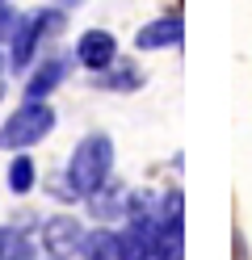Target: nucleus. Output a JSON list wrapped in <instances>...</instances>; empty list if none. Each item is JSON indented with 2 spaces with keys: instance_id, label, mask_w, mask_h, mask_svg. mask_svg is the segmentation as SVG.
<instances>
[{
  "instance_id": "obj_1",
  "label": "nucleus",
  "mask_w": 252,
  "mask_h": 260,
  "mask_svg": "<svg viewBox=\"0 0 252 260\" xmlns=\"http://www.w3.org/2000/svg\"><path fill=\"white\" fill-rule=\"evenodd\" d=\"M109 168H114V143L105 135H89L84 143H76L72 159H67V189L76 198H89L93 189L109 181Z\"/></svg>"
},
{
  "instance_id": "obj_2",
  "label": "nucleus",
  "mask_w": 252,
  "mask_h": 260,
  "mask_svg": "<svg viewBox=\"0 0 252 260\" xmlns=\"http://www.w3.org/2000/svg\"><path fill=\"white\" fill-rule=\"evenodd\" d=\"M55 130V109L46 101H25L13 118L0 126V147L5 151H30L34 143H42Z\"/></svg>"
},
{
  "instance_id": "obj_3",
  "label": "nucleus",
  "mask_w": 252,
  "mask_h": 260,
  "mask_svg": "<svg viewBox=\"0 0 252 260\" xmlns=\"http://www.w3.org/2000/svg\"><path fill=\"white\" fill-rule=\"evenodd\" d=\"M63 13L59 9H42V13H34V17H21V25L13 29V51H9V63L17 72H25V63L34 59V51H38V42L42 38H50V34H59L63 29Z\"/></svg>"
},
{
  "instance_id": "obj_4",
  "label": "nucleus",
  "mask_w": 252,
  "mask_h": 260,
  "mask_svg": "<svg viewBox=\"0 0 252 260\" xmlns=\"http://www.w3.org/2000/svg\"><path fill=\"white\" fill-rule=\"evenodd\" d=\"M185 42V21L181 13H168V17L147 21L139 34H134V46L139 51H168V46H181Z\"/></svg>"
},
{
  "instance_id": "obj_5",
  "label": "nucleus",
  "mask_w": 252,
  "mask_h": 260,
  "mask_svg": "<svg viewBox=\"0 0 252 260\" xmlns=\"http://www.w3.org/2000/svg\"><path fill=\"white\" fill-rule=\"evenodd\" d=\"M76 59L84 63L89 72H105L109 63L118 59V42L109 29H84L80 42H76Z\"/></svg>"
},
{
  "instance_id": "obj_6",
  "label": "nucleus",
  "mask_w": 252,
  "mask_h": 260,
  "mask_svg": "<svg viewBox=\"0 0 252 260\" xmlns=\"http://www.w3.org/2000/svg\"><path fill=\"white\" fill-rule=\"evenodd\" d=\"M80 239H84V226L72 214H55L42 226V243L50 248V256H67V252H80Z\"/></svg>"
},
{
  "instance_id": "obj_7",
  "label": "nucleus",
  "mask_w": 252,
  "mask_h": 260,
  "mask_svg": "<svg viewBox=\"0 0 252 260\" xmlns=\"http://www.w3.org/2000/svg\"><path fill=\"white\" fill-rule=\"evenodd\" d=\"M126 206H130V193L122 181H105L101 189L89 193V210L101 218V222H109V218H126Z\"/></svg>"
},
{
  "instance_id": "obj_8",
  "label": "nucleus",
  "mask_w": 252,
  "mask_h": 260,
  "mask_svg": "<svg viewBox=\"0 0 252 260\" xmlns=\"http://www.w3.org/2000/svg\"><path fill=\"white\" fill-rule=\"evenodd\" d=\"M185 256V231H181V218H164L156 222L151 231V260H181Z\"/></svg>"
},
{
  "instance_id": "obj_9",
  "label": "nucleus",
  "mask_w": 252,
  "mask_h": 260,
  "mask_svg": "<svg viewBox=\"0 0 252 260\" xmlns=\"http://www.w3.org/2000/svg\"><path fill=\"white\" fill-rule=\"evenodd\" d=\"M63 76H67V59H46L42 68L25 80V96H30V101H42V96H50L63 84Z\"/></svg>"
},
{
  "instance_id": "obj_10",
  "label": "nucleus",
  "mask_w": 252,
  "mask_h": 260,
  "mask_svg": "<svg viewBox=\"0 0 252 260\" xmlns=\"http://www.w3.org/2000/svg\"><path fill=\"white\" fill-rule=\"evenodd\" d=\"M0 260H38V248L21 226H0Z\"/></svg>"
},
{
  "instance_id": "obj_11",
  "label": "nucleus",
  "mask_w": 252,
  "mask_h": 260,
  "mask_svg": "<svg viewBox=\"0 0 252 260\" xmlns=\"http://www.w3.org/2000/svg\"><path fill=\"white\" fill-rule=\"evenodd\" d=\"M80 252H84V260H118V235L114 231H84V239H80Z\"/></svg>"
},
{
  "instance_id": "obj_12",
  "label": "nucleus",
  "mask_w": 252,
  "mask_h": 260,
  "mask_svg": "<svg viewBox=\"0 0 252 260\" xmlns=\"http://www.w3.org/2000/svg\"><path fill=\"white\" fill-rule=\"evenodd\" d=\"M97 84H101V88H114V92H134V88H143V76L126 63V68H118L114 76H101Z\"/></svg>"
},
{
  "instance_id": "obj_13",
  "label": "nucleus",
  "mask_w": 252,
  "mask_h": 260,
  "mask_svg": "<svg viewBox=\"0 0 252 260\" xmlns=\"http://www.w3.org/2000/svg\"><path fill=\"white\" fill-rule=\"evenodd\" d=\"M9 189H13V193H30V189H34V159H30V155H17V159H13Z\"/></svg>"
},
{
  "instance_id": "obj_14",
  "label": "nucleus",
  "mask_w": 252,
  "mask_h": 260,
  "mask_svg": "<svg viewBox=\"0 0 252 260\" xmlns=\"http://www.w3.org/2000/svg\"><path fill=\"white\" fill-rule=\"evenodd\" d=\"M231 243H235V248H231V252H235V260H248V243H244V235H240V231L231 235Z\"/></svg>"
},
{
  "instance_id": "obj_15",
  "label": "nucleus",
  "mask_w": 252,
  "mask_h": 260,
  "mask_svg": "<svg viewBox=\"0 0 252 260\" xmlns=\"http://www.w3.org/2000/svg\"><path fill=\"white\" fill-rule=\"evenodd\" d=\"M0 96H5V80H0Z\"/></svg>"
},
{
  "instance_id": "obj_16",
  "label": "nucleus",
  "mask_w": 252,
  "mask_h": 260,
  "mask_svg": "<svg viewBox=\"0 0 252 260\" xmlns=\"http://www.w3.org/2000/svg\"><path fill=\"white\" fill-rule=\"evenodd\" d=\"M50 260H63V256H50Z\"/></svg>"
},
{
  "instance_id": "obj_17",
  "label": "nucleus",
  "mask_w": 252,
  "mask_h": 260,
  "mask_svg": "<svg viewBox=\"0 0 252 260\" xmlns=\"http://www.w3.org/2000/svg\"><path fill=\"white\" fill-rule=\"evenodd\" d=\"M0 5H5V0H0Z\"/></svg>"
}]
</instances>
